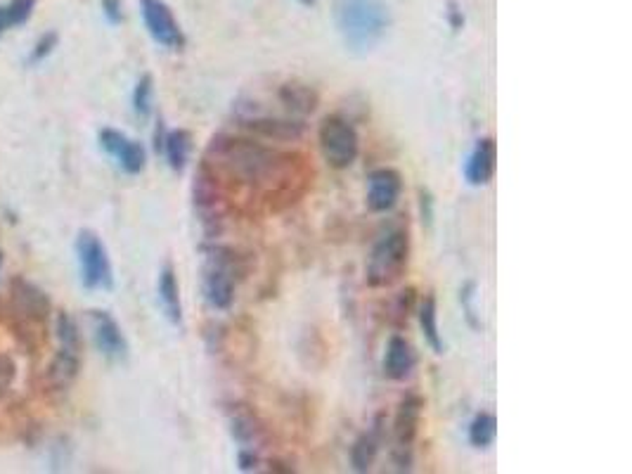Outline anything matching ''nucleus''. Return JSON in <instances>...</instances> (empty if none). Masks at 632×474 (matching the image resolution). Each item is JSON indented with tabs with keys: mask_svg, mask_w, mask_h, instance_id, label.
I'll list each match as a JSON object with an SVG mask.
<instances>
[{
	"mask_svg": "<svg viewBox=\"0 0 632 474\" xmlns=\"http://www.w3.org/2000/svg\"><path fill=\"white\" fill-rule=\"evenodd\" d=\"M204 162L218 176L237 180L242 186L265 187L275 195L285 193L294 180H299L292 154L272 150L270 145L252 136L218 133L211 137Z\"/></svg>",
	"mask_w": 632,
	"mask_h": 474,
	"instance_id": "f257e3e1",
	"label": "nucleus"
},
{
	"mask_svg": "<svg viewBox=\"0 0 632 474\" xmlns=\"http://www.w3.org/2000/svg\"><path fill=\"white\" fill-rule=\"evenodd\" d=\"M334 21L341 41L355 55H368L391 24L387 0H334Z\"/></svg>",
	"mask_w": 632,
	"mask_h": 474,
	"instance_id": "f03ea898",
	"label": "nucleus"
},
{
	"mask_svg": "<svg viewBox=\"0 0 632 474\" xmlns=\"http://www.w3.org/2000/svg\"><path fill=\"white\" fill-rule=\"evenodd\" d=\"M410 235L405 228H391L374 242L370 252L365 280L370 287H391L408 270Z\"/></svg>",
	"mask_w": 632,
	"mask_h": 474,
	"instance_id": "7ed1b4c3",
	"label": "nucleus"
},
{
	"mask_svg": "<svg viewBox=\"0 0 632 474\" xmlns=\"http://www.w3.org/2000/svg\"><path fill=\"white\" fill-rule=\"evenodd\" d=\"M242 273H245L242 259L230 247H220V245L209 247L204 273H202V289H204V299L211 309H230L235 302V287H237Z\"/></svg>",
	"mask_w": 632,
	"mask_h": 474,
	"instance_id": "20e7f679",
	"label": "nucleus"
},
{
	"mask_svg": "<svg viewBox=\"0 0 632 474\" xmlns=\"http://www.w3.org/2000/svg\"><path fill=\"white\" fill-rule=\"evenodd\" d=\"M318 143L325 162L337 171L348 169L361 152V137H358L355 126L339 114L322 119L318 129Z\"/></svg>",
	"mask_w": 632,
	"mask_h": 474,
	"instance_id": "39448f33",
	"label": "nucleus"
},
{
	"mask_svg": "<svg viewBox=\"0 0 632 474\" xmlns=\"http://www.w3.org/2000/svg\"><path fill=\"white\" fill-rule=\"evenodd\" d=\"M192 195H195V209L199 212V219H202L209 240H216L225 220V187L223 179L206 162H202L195 173Z\"/></svg>",
	"mask_w": 632,
	"mask_h": 474,
	"instance_id": "423d86ee",
	"label": "nucleus"
},
{
	"mask_svg": "<svg viewBox=\"0 0 632 474\" xmlns=\"http://www.w3.org/2000/svg\"><path fill=\"white\" fill-rule=\"evenodd\" d=\"M235 126L252 137L278 140V143H296L306 136V124L299 117H278L256 107H245L235 114Z\"/></svg>",
	"mask_w": 632,
	"mask_h": 474,
	"instance_id": "0eeeda50",
	"label": "nucleus"
},
{
	"mask_svg": "<svg viewBox=\"0 0 632 474\" xmlns=\"http://www.w3.org/2000/svg\"><path fill=\"white\" fill-rule=\"evenodd\" d=\"M76 256L81 269L83 287L88 289H109L114 287V270L109 262L107 247L93 230H79L76 235Z\"/></svg>",
	"mask_w": 632,
	"mask_h": 474,
	"instance_id": "6e6552de",
	"label": "nucleus"
},
{
	"mask_svg": "<svg viewBox=\"0 0 632 474\" xmlns=\"http://www.w3.org/2000/svg\"><path fill=\"white\" fill-rule=\"evenodd\" d=\"M421 412H424V399L420 394H408L398 403L394 418V461L395 468L405 472L412 468V453H415V441L420 434Z\"/></svg>",
	"mask_w": 632,
	"mask_h": 474,
	"instance_id": "1a4fd4ad",
	"label": "nucleus"
},
{
	"mask_svg": "<svg viewBox=\"0 0 632 474\" xmlns=\"http://www.w3.org/2000/svg\"><path fill=\"white\" fill-rule=\"evenodd\" d=\"M140 10H143L145 27L159 46L169 50L185 48L183 29L163 0H140Z\"/></svg>",
	"mask_w": 632,
	"mask_h": 474,
	"instance_id": "9d476101",
	"label": "nucleus"
},
{
	"mask_svg": "<svg viewBox=\"0 0 632 474\" xmlns=\"http://www.w3.org/2000/svg\"><path fill=\"white\" fill-rule=\"evenodd\" d=\"M88 318L93 325V339H96L97 351L114 363L126 361L129 358V339L123 335L121 325L114 320V316L107 311H90Z\"/></svg>",
	"mask_w": 632,
	"mask_h": 474,
	"instance_id": "9b49d317",
	"label": "nucleus"
},
{
	"mask_svg": "<svg viewBox=\"0 0 632 474\" xmlns=\"http://www.w3.org/2000/svg\"><path fill=\"white\" fill-rule=\"evenodd\" d=\"M100 145L107 152L109 157L116 159V164L121 166L123 171L130 176H137L147 164V152L137 140H130L126 133L116 131V129H103L100 131Z\"/></svg>",
	"mask_w": 632,
	"mask_h": 474,
	"instance_id": "f8f14e48",
	"label": "nucleus"
},
{
	"mask_svg": "<svg viewBox=\"0 0 632 474\" xmlns=\"http://www.w3.org/2000/svg\"><path fill=\"white\" fill-rule=\"evenodd\" d=\"M403 193V179L395 169H377L368 179V206L374 213L391 212Z\"/></svg>",
	"mask_w": 632,
	"mask_h": 474,
	"instance_id": "ddd939ff",
	"label": "nucleus"
},
{
	"mask_svg": "<svg viewBox=\"0 0 632 474\" xmlns=\"http://www.w3.org/2000/svg\"><path fill=\"white\" fill-rule=\"evenodd\" d=\"M230 434L242 451H256L259 453L261 448L265 446V441H268L263 420L249 406L230 408Z\"/></svg>",
	"mask_w": 632,
	"mask_h": 474,
	"instance_id": "4468645a",
	"label": "nucleus"
},
{
	"mask_svg": "<svg viewBox=\"0 0 632 474\" xmlns=\"http://www.w3.org/2000/svg\"><path fill=\"white\" fill-rule=\"evenodd\" d=\"M79 368H81V349L60 346V351L50 361L48 370H46V385H48V389H53V392H67L69 387L74 385V379L79 378Z\"/></svg>",
	"mask_w": 632,
	"mask_h": 474,
	"instance_id": "2eb2a0df",
	"label": "nucleus"
},
{
	"mask_svg": "<svg viewBox=\"0 0 632 474\" xmlns=\"http://www.w3.org/2000/svg\"><path fill=\"white\" fill-rule=\"evenodd\" d=\"M417 365V353L412 349V344L403 335H394L387 344V353H384V375L394 382H403L412 375Z\"/></svg>",
	"mask_w": 632,
	"mask_h": 474,
	"instance_id": "dca6fc26",
	"label": "nucleus"
},
{
	"mask_svg": "<svg viewBox=\"0 0 632 474\" xmlns=\"http://www.w3.org/2000/svg\"><path fill=\"white\" fill-rule=\"evenodd\" d=\"M497 145L493 137H481L467 162V180L471 186H486L495 176Z\"/></svg>",
	"mask_w": 632,
	"mask_h": 474,
	"instance_id": "f3484780",
	"label": "nucleus"
},
{
	"mask_svg": "<svg viewBox=\"0 0 632 474\" xmlns=\"http://www.w3.org/2000/svg\"><path fill=\"white\" fill-rule=\"evenodd\" d=\"M278 97L279 103L287 107V112H289L292 117H299V119L313 114L320 104L318 90H315L313 86H308V83H301V81L282 83L278 90Z\"/></svg>",
	"mask_w": 632,
	"mask_h": 474,
	"instance_id": "a211bd4d",
	"label": "nucleus"
},
{
	"mask_svg": "<svg viewBox=\"0 0 632 474\" xmlns=\"http://www.w3.org/2000/svg\"><path fill=\"white\" fill-rule=\"evenodd\" d=\"M12 304L17 313H21L24 318H31V320H43L50 313L48 296L27 280L12 282Z\"/></svg>",
	"mask_w": 632,
	"mask_h": 474,
	"instance_id": "6ab92c4d",
	"label": "nucleus"
},
{
	"mask_svg": "<svg viewBox=\"0 0 632 474\" xmlns=\"http://www.w3.org/2000/svg\"><path fill=\"white\" fill-rule=\"evenodd\" d=\"M381 441H384V420L379 415V418L374 420L372 429L361 434L355 439L353 448H351V465H353L355 472H368L372 468L374 458L379 453Z\"/></svg>",
	"mask_w": 632,
	"mask_h": 474,
	"instance_id": "aec40b11",
	"label": "nucleus"
},
{
	"mask_svg": "<svg viewBox=\"0 0 632 474\" xmlns=\"http://www.w3.org/2000/svg\"><path fill=\"white\" fill-rule=\"evenodd\" d=\"M159 302H162V309L166 313L173 325H183V304H180V287H178V278L176 270L170 263H166L159 273Z\"/></svg>",
	"mask_w": 632,
	"mask_h": 474,
	"instance_id": "412c9836",
	"label": "nucleus"
},
{
	"mask_svg": "<svg viewBox=\"0 0 632 474\" xmlns=\"http://www.w3.org/2000/svg\"><path fill=\"white\" fill-rule=\"evenodd\" d=\"M162 150L166 154V162L173 171H183L187 166V159H190L192 152V133L185 131V129H176V131H169L163 136Z\"/></svg>",
	"mask_w": 632,
	"mask_h": 474,
	"instance_id": "4be33fe9",
	"label": "nucleus"
},
{
	"mask_svg": "<svg viewBox=\"0 0 632 474\" xmlns=\"http://www.w3.org/2000/svg\"><path fill=\"white\" fill-rule=\"evenodd\" d=\"M417 316H420L421 332H424V339L428 342V346L434 349V353H443L445 344H443L441 330H438V304H436L434 295H427L421 299Z\"/></svg>",
	"mask_w": 632,
	"mask_h": 474,
	"instance_id": "5701e85b",
	"label": "nucleus"
},
{
	"mask_svg": "<svg viewBox=\"0 0 632 474\" xmlns=\"http://www.w3.org/2000/svg\"><path fill=\"white\" fill-rule=\"evenodd\" d=\"M497 437V420L493 412H478L470 425V441L476 448L493 446Z\"/></svg>",
	"mask_w": 632,
	"mask_h": 474,
	"instance_id": "b1692460",
	"label": "nucleus"
},
{
	"mask_svg": "<svg viewBox=\"0 0 632 474\" xmlns=\"http://www.w3.org/2000/svg\"><path fill=\"white\" fill-rule=\"evenodd\" d=\"M152 96H154V81L150 74H143L133 90V110L140 119H147L152 114Z\"/></svg>",
	"mask_w": 632,
	"mask_h": 474,
	"instance_id": "393cba45",
	"label": "nucleus"
},
{
	"mask_svg": "<svg viewBox=\"0 0 632 474\" xmlns=\"http://www.w3.org/2000/svg\"><path fill=\"white\" fill-rule=\"evenodd\" d=\"M415 295H417L415 289L408 287V289H403L401 295L395 296L394 309H391V323H394L398 330L408 325L410 313H412V309H415Z\"/></svg>",
	"mask_w": 632,
	"mask_h": 474,
	"instance_id": "a878e982",
	"label": "nucleus"
},
{
	"mask_svg": "<svg viewBox=\"0 0 632 474\" xmlns=\"http://www.w3.org/2000/svg\"><path fill=\"white\" fill-rule=\"evenodd\" d=\"M57 339H60V346H71V349H81V335H79V328L67 313H60L57 316Z\"/></svg>",
	"mask_w": 632,
	"mask_h": 474,
	"instance_id": "bb28decb",
	"label": "nucleus"
},
{
	"mask_svg": "<svg viewBox=\"0 0 632 474\" xmlns=\"http://www.w3.org/2000/svg\"><path fill=\"white\" fill-rule=\"evenodd\" d=\"M34 5L36 0H12L10 5H7V14H10V24H24V21L31 17V12H34Z\"/></svg>",
	"mask_w": 632,
	"mask_h": 474,
	"instance_id": "cd10ccee",
	"label": "nucleus"
},
{
	"mask_svg": "<svg viewBox=\"0 0 632 474\" xmlns=\"http://www.w3.org/2000/svg\"><path fill=\"white\" fill-rule=\"evenodd\" d=\"M14 375H17V365H14V361L10 356H5V353H0V399H3V396L7 394V389L12 387Z\"/></svg>",
	"mask_w": 632,
	"mask_h": 474,
	"instance_id": "c85d7f7f",
	"label": "nucleus"
},
{
	"mask_svg": "<svg viewBox=\"0 0 632 474\" xmlns=\"http://www.w3.org/2000/svg\"><path fill=\"white\" fill-rule=\"evenodd\" d=\"M54 48H57V34H46L41 41L36 43L34 53H31V62H41L43 57H48Z\"/></svg>",
	"mask_w": 632,
	"mask_h": 474,
	"instance_id": "c756f323",
	"label": "nucleus"
},
{
	"mask_svg": "<svg viewBox=\"0 0 632 474\" xmlns=\"http://www.w3.org/2000/svg\"><path fill=\"white\" fill-rule=\"evenodd\" d=\"M474 289H476L474 282H467V285H464L462 306H464V311H467V318H470L471 328H474V330H481V323L476 320V311H474V306H471V302H474Z\"/></svg>",
	"mask_w": 632,
	"mask_h": 474,
	"instance_id": "7c9ffc66",
	"label": "nucleus"
},
{
	"mask_svg": "<svg viewBox=\"0 0 632 474\" xmlns=\"http://www.w3.org/2000/svg\"><path fill=\"white\" fill-rule=\"evenodd\" d=\"M103 10H104V17H107L112 24H121L123 21V3L121 0H103Z\"/></svg>",
	"mask_w": 632,
	"mask_h": 474,
	"instance_id": "2f4dec72",
	"label": "nucleus"
},
{
	"mask_svg": "<svg viewBox=\"0 0 632 474\" xmlns=\"http://www.w3.org/2000/svg\"><path fill=\"white\" fill-rule=\"evenodd\" d=\"M237 462L242 472H252V470L259 468V453H256V451H242V448H239Z\"/></svg>",
	"mask_w": 632,
	"mask_h": 474,
	"instance_id": "473e14b6",
	"label": "nucleus"
},
{
	"mask_svg": "<svg viewBox=\"0 0 632 474\" xmlns=\"http://www.w3.org/2000/svg\"><path fill=\"white\" fill-rule=\"evenodd\" d=\"M420 197H421V219L431 220L434 219V200H431V195H428L427 190H420Z\"/></svg>",
	"mask_w": 632,
	"mask_h": 474,
	"instance_id": "72a5a7b5",
	"label": "nucleus"
},
{
	"mask_svg": "<svg viewBox=\"0 0 632 474\" xmlns=\"http://www.w3.org/2000/svg\"><path fill=\"white\" fill-rule=\"evenodd\" d=\"M448 14H450V24H453V29H455V31H460V29L464 27V17H462V12H460V7H457L455 3H450Z\"/></svg>",
	"mask_w": 632,
	"mask_h": 474,
	"instance_id": "f704fd0d",
	"label": "nucleus"
},
{
	"mask_svg": "<svg viewBox=\"0 0 632 474\" xmlns=\"http://www.w3.org/2000/svg\"><path fill=\"white\" fill-rule=\"evenodd\" d=\"M10 27H12V24H10V14H7V7H0V36L5 34V31Z\"/></svg>",
	"mask_w": 632,
	"mask_h": 474,
	"instance_id": "c9c22d12",
	"label": "nucleus"
},
{
	"mask_svg": "<svg viewBox=\"0 0 632 474\" xmlns=\"http://www.w3.org/2000/svg\"><path fill=\"white\" fill-rule=\"evenodd\" d=\"M301 5H306V7H313L315 5V0H299Z\"/></svg>",
	"mask_w": 632,
	"mask_h": 474,
	"instance_id": "e433bc0d",
	"label": "nucleus"
},
{
	"mask_svg": "<svg viewBox=\"0 0 632 474\" xmlns=\"http://www.w3.org/2000/svg\"><path fill=\"white\" fill-rule=\"evenodd\" d=\"M0 262H3V259H0Z\"/></svg>",
	"mask_w": 632,
	"mask_h": 474,
	"instance_id": "4c0bfd02",
	"label": "nucleus"
}]
</instances>
